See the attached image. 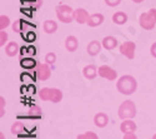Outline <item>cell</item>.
Listing matches in <instances>:
<instances>
[{"mask_svg":"<svg viewBox=\"0 0 156 139\" xmlns=\"http://www.w3.org/2000/svg\"><path fill=\"white\" fill-rule=\"evenodd\" d=\"M118 90L124 95H131L137 88V82L131 75H124L116 83Z\"/></svg>","mask_w":156,"mask_h":139,"instance_id":"obj_1","label":"cell"},{"mask_svg":"<svg viewBox=\"0 0 156 139\" xmlns=\"http://www.w3.org/2000/svg\"><path fill=\"white\" fill-rule=\"evenodd\" d=\"M140 25L142 29L151 30L156 25V9H150L147 13H144L140 16Z\"/></svg>","mask_w":156,"mask_h":139,"instance_id":"obj_2","label":"cell"},{"mask_svg":"<svg viewBox=\"0 0 156 139\" xmlns=\"http://www.w3.org/2000/svg\"><path fill=\"white\" fill-rule=\"evenodd\" d=\"M39 97L43 100H50L53 103H59L62 99V93L59 89H55V88H43L39 92Z\"/></svg>","mask_w":156,"mask_h":139,"instance_id":"obj_3","label":"cell"},{"mask_svg":"<svg viewBox=\"0 0 156 139\" xmlns=\"http://www.w3.org/2000/svg\"><path fill=\"white\" fill-rule=\"evenodd\" d=\"M56 15H58L60 21L69 24L75 19V10H73L69 5L61 4L56 8Z\"/></svg>","mask_w":156,"mask_h":139,"instance_id":"obj_4","label":"cell"},{"mask_svg":"<svg viewBox=\"0 0 156 139\" xmlns=\"http://www.w3.org/2000/svg\"><path fill=\"white\" fill-rule=\"evenodd\" d=\"M136 115V107L133 100H125L119 108V117L121 119H131Z\"/></svg>","mask_w":156,"mask_h":139,"instance_id":"obj_5","label":"cell"},{"mask_svg":"<svg viewBox=\"0 0 156 139\" xmlns=\"http://www.w3.org/2000/svg\"><path fill=\"white\" fill-rule=\"evenodd\" d=\"M135 49H136L135 43H133V42H125L120 46V53L122 55H125L127 59H134V57H135Z\"/></svg>","mask_w":156,"mask_h":139,"instance_id":"obj_6","label":"cell"},{"mask_svg":"<svg viewBox=\"0 0 156 139\" xmlns=\"http://www.w3.org/2000/svg\"><path fill=\"white\" fill-rule=\"evenodd\" d=\"M50 68L48 64H37L35 68V75L39 80H46L50 78Z\"/></svg>","mask_w":156,"mask_h":139,"instance_id":"obj_7","label":"cell"},{"mask_svg":"<svg viewBox=\"0 0 156 139\" xmlns=\"http://www.w3.org/2000/svg\"><path fill=\"white\" fill-rule=\"evenodd\" d=\"M99 75L105 79H109V80H115L116 77H118V73L108 65H101L99 68Z\"/></svg>","mask_w":156,"mask_h":139,"instance_id":"obj_8","label":"cell"},{"mask_svg":"<svg viewBox=\"0 0 156 139\" xmlns=\"http://www.w3.org/2000/svg\"><path fill=\"white\" fill-rule=\"evenodd\" d=\"M120 130H121L124 134L135 133V132H136V124H135V122L130 120V119H124V122H122L121 125H120Z\"/></svg>","mask_w":156,"mask_h":139,"instance_id":"obj_9","label":"cell"},{"mask_svg":"<svg viewBox=\"0 0 156 139\" xmlns=\"http://www.w3.org/2000/svg\"><path fill=\"white\" fill-rule=\"evenodd\" d=\"M89 18H90V15H89V13H87L85 9L79 8V9L75 10V20L79 23V24H85V23H87V21H89Z\"/></svg>","mask_w":156,"mask_h":139,"instance_id":"obj_10","label":"cell"},{"mask_svg":"<svg viewBox=\"0 0 156 139\" xmlns=\"http://www.w3.org/2000/svg\"><path fill=\"white\" fill-rule=\"evenodd\" d=\"M94 123L96 127L99 128H104L106 127L109 123V117L105 114V113H98V114L94 117Z\"/></svg>","mask_w":156,"mask_h":139,"instance_id":"obj_11","label":"cell"},{"mask_svg":"<svg viewBox=\"0 0 156 139\" xmlns=\"http://www.w3.org/2000/svg\"><path fill=\"white\" fill-rule=\"evenodd\" d=\"M104 21V15L100 14V13H95V14L90 15L89 18V21H87V25L91 28H95V27H99V25H101Z\"/></svg>","mask_w":156,"mask_h":139,"instance_id":"obj_12","label":"cell"},{"mask_svg":"<svg viewBox=\"0 0 156 139\" xmlns=\"http://www.w3.org/2000/svg\"><path fill=\"white\" fill-rule=\"evenodd\" d=\"M83 74H84V77L87 78V79H94L96 75L99 74V69L95 67V65H86L83 70Z\"/></svg>","mask_w":156,"mask_h":139,"instance_id":"obj_13","label":"cell"},{"mask_svg":"<svg viewBox=\"0 0 156 139\" xmlns=\"http://www.w3.org/2000/svg\"><path fill=\"white\" fill-rule=\"evenodd\" d=\"M11 133L14 135H16V137H23V135L27 134V129H25L23 123L15 122L14 124L11 125Z\"/></svg>","mask_w":156,"mask_h":139,"instance_id":"obj_14","label":"cell"},{"mask_svg":"<svg viewBox=\"0 0 156 139\" xmlns=\"http://www.w3.org/2000/svg\"><path fill=\"white\" fill-rule=\"evenodd\" d=\"M77 46H79V42H77V39L75 36L70 35L66 38V40H65V48H66L69 52H75L77 49Z\"/></svg>","mask_w":156,"mask_h":139,"instance_id":"obj_15","label":"cell"},{"mask_svg":"<svg viewBox=\"0 0 156 139\" xmlns=\"http://www.w3.org/2000/svg\"><path fill=\"white\" fill-rule=\"evenodd\" d=\"M102 46L108 50H112L118 46V40L114 36H105L102 39Z\"/></svg>","mask_w":156,"mask_h":139,"instance_id":"obj_16","label":"cell"},{"mask_svg":"<svg viewBox=\"0 0 156 139\" xmlns=\"http://www.w3.org/2000/svg\"><path fill=\"white\" fill-rule=\"evenodd\" d=\"M100 49H101V44L98 40H93V42H90L89 45H87V53L90 55L95 57L100 53Z\"/></svg>","mask_w":156,"mask_h":139,"instance_id":"obj_17","label":"cell"},{"mask_svg":"<svg viewBox=\"0 0 156 139\" xmlns=\"http://www.w3.org/2000/svg\"><path fill=\"white\" fill-rule=\"evenodd\" d=\"M112 21L115 24H118V25H122L127 21V15L125 14L124 11H118V13H115V14L112 15Z\"/></svg>","mask_w":156,"mask_h":139,"instance_id":"obj_18","label":"cell"},{"mask_svg":"<svg viewBox=\"0 0 156 139\" xmlns=\"http://www.w3.org/2000/svg\"><path fill=\"white\" fill-rule=\"evenodd\" d=\"M5 53H6V55H9V57H15V55L19 53V45H18L15 42L9 43V44L6 45V48H5Z\"/></svg>","mask_w":156,"mask_h":139,"instance_id":"obj_19","label":"cell"},{"mask_svg":"<svg viewBox=\"0 0 156 139\" xmlns=\"http://www.w3.org/2000/svg\"><path fill=\"white\" fill-rule=\"evenodd\" d=\"M44 30H45V33H48V34L55 33V31L58 30V24H56V21H54V20H46V21L44 23Z\"/></svg>","mask_w":156,"mask_h":139,"instance_id":"obj_20","label":"cell"},{"mask_svg":"<svg viewBox=\"0 0 156 139\" xmlns=\"http://www.w3.org/2000/svg\"><path fill=\"white\" fill-rule=\"evenodd\" d=\"M20 65H21L24 69H33V68H36L37 63H36L33 58H24V59H21V61H20Z\"/></svg>","mask_w":156,"mask_h":139,"instance_id":"obj_21","label":"cell"},{"mask_svg":"<svg viewBox=\"0 0 156 139\" xmlns=\"http://www.w3.org/2000/svg\"><path fill=\"white\" fill-rule=\"evenodd\" d=\"M41 109L39 108L37 105H33L29 110V117L31 118H41Z\"/></svg>","mask_w":156,"mask_h":139,"instance_id":"obj_22","label":"cell"},{"mask_svg":"<svg viewBox=\"0 0 156 139\" xmlns=\"http://www.w3.org/2000/svg\"><path fill=\"white\" fill-rule=\"evenodd\" d=\"M76 139H99L98 135L94 133V132H86L84 134H80V135H77Z\"/></svg>","mask_w":156,"mask_h":139,"instance_id":"obj_23","label":"cell"},{"mask_svg":"<svg viewBox=\"0 0 156 139\" xmlns=\"http://www.w3.org/2000/svg\"><path fill=\"white\" fill-rule=\"evenodd\" d=\"M9 23H10L9 18H8V16H5V15H2V16H0V29L4 30V28H6V27H8Z\"/></svg>","mask_w":156,"mask_h":139,"instance_id":"obj_24","label":"cell"},{"mask_svg":"<svg viewBox=\"0 0 156 139\" xmlns=\"http://www.w3.org/2000/svg\"><path fill=\"white\" fill-rule=\"evenodd\" d=\"M45 61L48 63V64H54V63L56 61V55H55V53H48L46 57H45Z\"/></svg>","mask_w":156,"mask_h":139,"instance_id":"obj_25","label":"cell"},{"mask_svg":"<svg viewBox=\"0 0 156 139\" xmlns=\"http://www.w3.org/2000/svg\"><path fill=\"white\" fill-rule=\"evenodd\" d=\"M6 40H8V34L5 31H0V45L3 46L6 43Z\"/></svg>","mask_w":156,"mask_h":139,"instance_id":"obj_26","label":"cell"},{"mask_svg":"<svg viewBox=\"0 0 156 139\" xmlns=\"http://www.w3.org/2000/svg\"><path fill=\"white\" fill-rule=\"evenodd\" d=\"M12 29H14V31H19L23 29V20H18L16 23H14V25H12Z\"/></svg>","mask_w":156,"mask_h":139,"instance_id":"obj_27","label":"cell"},{"mask_svg":"<svg viewBox=\"0 0 156 139\" xmlns=\"http://www.w3.org/2000/svg\"><path fill=\"white\" fill-rule=\"evenodd\" d=\"M105 3L109 6H118L121 3V0H105Z\"/></svg>","mask_w":156,"mask_h":139,"instance_id":"obj_28","label":"cell"},{"mask_svg":"<svg viewBox=\"0 0 156 139\" xmlns=\"http://www.w3.org/2000/svg\"><path fill=\"white\" fill-rule=\"evenodd\" d=\"M25 38L29 40V42H33L34 39H35V35H34V33L33 31H29V34L28 35H25Z\"/></svg>","mask_w":156,"mask_h":139,"instance_id":"obj_29","label":"cell"},{"mask_svg":"<svg viewBox=\"0 0 156 139\" xmlns=\"http://www.w3.org/2000/svg\"><path fill=\"white\" fill-rule=\"evenodd\" d=\"M150 52H151V55H152L154 58H156V42L151 45V50H150Z\"/></svg>","mask_w":156,"mask_h":139,"instance_id":"obj_30","label":"cell"},{"mask_svg":"<svg viewBox=\"0 0 156 139\" xmlns=\"http://www.w3.org/2000/svg\"><path fill=\"white\" fill-rule=\"evenodd\" d=\"M124 139H137V137L131 133V134H124Z\"/></svg>","mask_w":156,"mask_h":139,"instance_id":"obj_31","label":"cell"},{"mask_svg":"<svg viewBox=\"0 0 156 139\" xmlns=\"http://www.w3.org/2000/svg\"><path fill=\"white\" fill-rule=\"evenodd\" d=\"M0 102H2V103H0V104H2V110H0V115H3V114H4V104H5L4 98H3V97L0 98Z\"/></svg>","mask_w":156,"mask_h":139,"instance_id":"obj_32","label":"cell"},{"mask_svg":"<svg viewBox=\"0 0 156 139\" xmlns=\"http://www.w3.org/2000/svg\"><path fill=\"white\" fill-rule=\"evenodd\" d=\"M134 3H141V2H144V0H133Z\"/></svg>","mask_w":156,"mask_h":139,"instance_id":"obj_33","label":"cell"},{"mask_svg":"<svg viewBox=\"0 0 156 139\" xmlns=\"http://www.w3.org/2000/svg\"><path fill=\"white\" fill-rule=\"evenodd\" d=\"M0 139H5V138H4V135H3V134H0Z\"/></svg>","mask_w":156,"mask_h":139,"instance_id":"obj_34","label":"cell"},{"mask_svg":"<svg viewBox=\"0 0 156 139\" xmlns=\"http://www.w3.org/2000/svg\"><path fill=\"white\" fill-rule=\"evenodd\" d=\"M152 139H156V134H155V135H154V137H152Z\"/></svg>","mask_w":156,"mask_h":139,"instance_id":"obj_35","label":"cell"}]
</instances>
